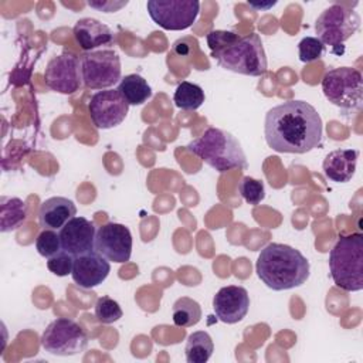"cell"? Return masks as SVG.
Instances as JSON below:
<instances>
[{
	"instance_id": "6da1fadb",
	"label": "cell",
	"mask_w": 363,
	"mask_h": 363,
	"mask_svg": "<svg viewBox=\"0 0 363 363\" xmlns=\"http://www.w3.org/2000/svg\"><path fill=\"white\" fill-rule=\"evenodd\" d=\"M322 119L308 102L292 99L271 108L264 121L267 145L275 152L302 155L322 140Z\"/></svg>"
},
{
	"instance_id": "7a4b0ae2",
	"label": "cell",
	"mask_w": 363,
	"mask_h": 363,
	"mask_svg": "<svg viewBox=\"0 0 363 363\" xmlns=\"http://www.w3.org/2000/svg\"><path fill=\"white\" fill-rule=\"evenodd\" d=\"M309 261L291 245L269 242L255 262L258 278L274 291H286L303 285L309 278Z\"/></svg>"
},
{
	"instance_id": "3957f363",
	"label": "cell",
	"mask_w": 363,
	"mask_h": 363,
	"mask_svg": "<svg viewBox=\"0 0 363 363\" xmlns=\"http://www.w3.org/2000/svg\"><path fill=\"white\" fill-rule=\"evenodd\" d=\"M186 147L218 173L248 166L241 143L234 135L220 128L206 129Z\"/></svg>"
},
{
	"instance_id": "277c9868",
	"label": "cell",
	"mask_w": 363,
	"mask_h": 363,
	"mask_svg": "<svg viewBox=\"0 0 363 363\" xmlns=\"http://www.w3.org/2000/svg\"><path fill=\"white\" fill-rule=\"evenodd\" d=\"M330 277L336 286L347 292L363 289V235H342L329 254Z\"/></svg>"
},
{
	"instance_id": "5b68a950",
	"label": "cell",
	"mask_w": 363,
	"mask_h": 363,
	"mask_svg": "<svg viewBox=\"0 0 363 363\" xmlns=\"http://www.w3.org/2000/svg\"><path fill=\"white\" fill-rule=\"evenodd\" d=\"M211 57L224 69L242 75L261 77L268 68L265 50L257 33H250L244 37L237 34L225 47L213 51Z\"/></svg>"
},
{
	"instance_id": "8992f818",
	"label": "cell",
	"mask_w": 363,
	"mask_h": 363,
	"mask_svg": "<svg viewBox=\"0 0 363 363\" xmlns=\"http://www.w3.org/2000/svg\"><path fill=\"white\" fill-rule=\"evenodd\" d=\"M326 99L343 111H359L363 99L362 74L350 67L329 69L322 78Z\"/></svg>"
},
{
	"instance_id": "52a82bcc",
	"label": "cell",
	"mask_w": 363,
	"mask_h": 363,
	"mask_svg": "<svg viewBox=\"0 0 363 363\" xmlns=\"http://www.w3.org/2000/svg\"><path fill=\"white\" fill-rule=\"evenodd\" d=\"M40 340L43 349L54 356H74L86 349L89 336L75 320L57 318L44 329Z\"/></svg>"
},
{
	"instance_id": "ba28073f",
	"label": "cell",
	"mask_w": 363,
	"mask_h": 363,
	"mask_svg": "<svg viewBox=\"0 0 363 363\" xmlns=\"http://www.w3.org/2000/svg\"><path fill=\"white\" fill-rule=\"evenodd\" d=\"M81 81L91 89H109L122 78L119 55L112 50L88 51L79 55Z\"/></svg>"
},
{
	"instance_id": "9c48e42d",
	"label": "cell",
	"mask_w": 363,
	"mask_h": 363,
	"mask_svg": "<svg viewBox=\"0 0 363 363\" xmlns=\"http://www.w3.org/2000/svg\"><path fill=\"white\" fill-rule=\"evenodd\" d=\"M360 27L359 14L345 4L335 3L325 9L315 23L318 40L323 45L339 47Z\"/></svg>"
},
{
	"instance_id": "30bf717a",
	"label": "cell",
	"mask_w": 363,
	"mask_h": 363,
	"mask_svg": "<svg viewBox=\"0 0 363 363\" xmlns=\"http://www.w3.org/2000/svg\"><path fill=\"white\" fill-rule=\"evenodd\" d=\"M146 7L150 18L159 27L172 31L191 27L200 13L197 0H149Z\"/></svg>"
},
{
	"instance_id": "8fae6325",
	"label": "cell",
	"mask_w": 363,
	"mask_h": 363,
	"mask_svg": "<svg viewBox=\"0 0 363 363\" xmlns=\"http://www.w3.org/2000/svg\"><path fill=\"white\" fill-rule=\"evenodd\" d=\"M129 104L118 89H102L95 92L88 102L91 121L98 129H111L122 123L128 115Z\"/></svg>"
},
{
	"instance_id": "7c38bea8",
	"label": "cell",
	"mask_w": 363,
	"mask_h": 363,
	"mask_svg": "<svg viewBox=\"0 0 363 363\" xmlns=\"http://www.w3.org/2000/svg\"><path fill=\"white\" fill-rule=\"evenodd\" d=\"M132 234L119 223H106L96 230L95 251L108 261L123 264L132 255Z\"/></svg>"
},
{
	"instance_id": "4fadbf2b",
	"label": "cell",
	"mask_w": 363,
	"mask_h": 363,
	"mask_svg": "<svg viewBox=\"0 0 363 363\" xmlns=\"http://www.w3.org/2000/svg\"><path fill=\"white\" fill-rule=\"evenodd\" d=\"M45 85L60 94L69 95L79 89L81 72L79 58L71 52H62L52 57L44 71Z\"/></svg>"
},
{
	"instance_id": "5bb4252c",
	"label": "cell",
	"mask_w": 363,
	"mask_h": 363,
	"mask_svg": "<svg viewBox=\"0 0 363 363\" xmlns=\"http://www.w3.org/2000/svg\"><path fill=\"white\" fill-rule=\"evenodd\" d=\"M58 234L62 250L72 257L95 251L96 230L94 223L85 217H72L62 228H60Z\"/></svg>"
},
{
	"instance_id": "9a60e30c",
	"label": "cell",
	"mask_w": 363,
	"mask_h": 363,
	"mask_svg": "<svg viewBox=\"0 0 363 363\" xmlns=\"http://www.w3.org/2000/svg\"><path fill=\"white\" fill-rule=\"evenodd\" d=\"M213 309L221 322L237 323L245 318L250 309V295L242 286H223L213 298Z\"/></svg>"
},
{
	"instance_id": "2e32d148",
	"label": "cell",
	"mask_w": 363,
	"mask_h": 363,
	"mask_svg": "<svg viewBox=\"0 0 363 363\" xmlns=\"http://www.w3.org/2000/svg\"><path fill=\"white\" fill-rule=\"evenodd\" d=\"M111 264L96 251L78 255L74 259L71 277L74 282L82 289H91L102 284L109 275Z\"/></svg>"
},
{
	"instance_id": "e0dca14e",
	"label": "cell",
	"mask_w": 363,
	"mask_h": 363,
	"mask_svg": "<svg viewBox=\"0 0 363 363\" xmlns=\"http://www.w3.org/2000/svg\"><path fill=\"white\" fill-rule=\"evenodd\" d=\"M74 38L84 51H94L101 45H111L113 43V33L111 28L96 18L85 17L75 23Z\"/></svg>"
},
{
	"instance_id": "ac0fdd59",
	"label": "cell",
	"mask_w": 363,
	"mask_h": 363,
	"mask_svg": "<svg viewBox=\"0 0 363 363\" xmlns=\"http://www.w3.org/2000/svg\"><path fill=\"white\" fill-rule=\"evenodd\" d=\"M77 214V207L72 200L61 196H54L44 200L38 210V221L43 228H62Z\"/></svg>"
},
{
	"instance_id": "d6986e66",
	"label": "cell",
	"mask_w": 363,
	"mask_h": 363,
	"mask_svg": "<svg viewBox=\"0 0 363 363\" xmlns=\"http://www.w3.org/2000/svg\"><path fill=\"white\" fill-rule=\"evenodd\" d=\"M359 152L356 149H336L326 155L322 163V169L325 176L336 183L349 182L357 164Z\"/></svg>"
},
{
	"instance_id": "ffe728a7",
	"label": "cell",
	"mask_w": 363,
	"mask_h": 363,
	"mask_svg": "<svg viewBox=\"0 0 363 363\" xmlns=\"http://www.w3.org/2000/svg\"><path fill=\"white\" fill-rule=\"evenodd\" d=\"M27 218V204L18 197L0 199V230L9 233L17 230Z\"/></svg>"
},
{
	"instance_id": "44dd1931",
	"label": "cell",
	"mask_w": 363,
	"mask_h": 363,
	"mask_svg": "<svg viewBox=\"0 0 363 363\" xmlns=\"http://www.w3.org/2000/svg\"><path fill=\"white\" fill-rule=\"evenodd\" d=\"M116 89L129 105H142L152 96L150 85L139 74L125 75L119 81Z\"/></svg>"
},
{
	"instance_id": "7402d4cb",
	"label": "cell",
	"mask_w": 363,
	"mask_h": 363,
	"mask_svg": "<svg viewBox=\"0 0 363 363\" xmlns=\"http://www.w3.org/2000/svg\"><path fill=\"white\" fill-rule=\"evenodd\" d=\"M214 352V343L211 336L204 330H197L189 335L184 354L187 363H206Z\"/></svg>"
},
{
	"instance_id": "603a6c76",
	"label": "cell",
	"mask_w": 363,
	"mask_h": 363,
	"mask_svg": "<svg viewBox=\"0 0 363 363\" xmlns=\"http://www.w3.org/2000/svg\"><path fill=\"white\" fill-rule=\"evenodd\" d=\"M172 318L173 323L179 328L194 326L201 319V306L197 301L189 296H182L173 303Z\"/></svg>"
},
{
	"instance_id": "cb8c5ba5",
	"label": "cell",
	"mask_w": 363,
	"mask_h": 363,
	"mask_svg": "<svg viewBox=\"0 0 363 363\" xmlns=\"http://www.w3.org/2000/svg\"><path fill=\"white\" fill-rule=\"evenodd\" d=\"M206 99L204 91L200 85L189 82V81H182L173 95V102L179 109L183 111H196L199 109Z\"/></svg>"
},
{
	"instance_id": "d4e9b609",
	"label": "cell",
	"mask_w": 363,
	"mask_h": 363,
	"mask_svg": "<svg viewBox=\"0 0 363 363\" xmlns=\"http://www.w3.org/2000/svg\"><path fill=\"white\" fill-rule=\"evenodd\" d=\"M238 193L251 206H257L265 199L264 183L250 176L241 177L238 182Z\"/></svg>"
},
{
	"instance_id": "484cf974",
	"label": "cell",
	"mask_w": 363,
	"mask_h": 363,
	"mask_svg": "<svg viewBox=\"0 0 363 363\" xmlns=\"http://www.w3.org/2000/svg\"><path fill=\"white\" fill-rule=\"evenodd\" d=\"M123 312L119 303L111 296H99L95 303V318L98 322L109 325L122 318Z\"/></svg>"
},
{
	"instance_id": "4316f807",
	"label": "cell",
	"mask_w": 363,
	"mask_h": 363,
	"mask_svg": "<svg viewBox=\"0 0 363 363\" xmlns=\"http://www.w3.org/2000/svg\"><path fill=\"white\" fill-rule=\"evenodd\" d=\"M35 248L38 254L47 259L54 257L62 250L60 234H57L55 230L43 228V231L35 238Z\"/></svg>"
},
{
	"instance_id": "83f0119b",
	"label": "cell",
	"mask_w": 363,
	"mask_h": 363,
	"mask_svg": "<svg viewBox=\"0 0 363 363\" xmlns=\"http://www.w3.org/2000/svg\"><path fill=\"white\" fill-rule=\"evenodd\" d=\"M325 51V45L316 37H303L298 44V54L302 62L319 60Z\"/></svg>"
},
{
	"instance_id": "f1b7e54d",
	"label": "cell",
	"mask_w": 363,
	"mask_h": 363,
	"mask_svg": "<svg viewBox=\"0 0 363 363\" xmlns=\"http://www.w3.org/2000/svg\"><path fill=\"white\" fill-rule=\"evenodd\" d=\"M74 259H75V257H72L67 251L61 250L58 254H55L54 257L47 259V268L57 277H65L72 272Z\"/></svg>"
},
{
	"instance_id": "f546056e",
	"label": "cell",
	"mask_w": 363,
	"mask_h": 363,
	"mask_svg": "<svg viewBox=\"0 0 363 363\" xmlns=\"http://www.w3.org/2000/svg\"><path fill=\"white\" fill-rule=\"evenodd\" d=\"M86 4L89 7H94V9H98V10H102L105 13H113V11H118L119 9L125 7L128 4V1H86Z\"/></svg>"
},
{
	"instance_id": "4dcf8cb0",
	"label": "cell",
	"mask_w": 363,
	"mask_h": 363,
	"mask_svg": "<svg viewBox=\"0 0 363 363\" xmlns=\"http://www.w3.org/2000/svg\"><path fill=\"white\" fill-rule=\"evenodd\" d=\"M248 4H250L251 7H254V9H258V10H259V9H261V10H267V9L272 7V6H275L277 1H269V3H265V4H262V3H261V4H255V3H250V1H248Z\"/></svg>"
}]
</instances>
